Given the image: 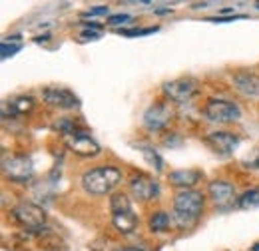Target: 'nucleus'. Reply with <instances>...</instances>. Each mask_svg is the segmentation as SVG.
<instances>
[{
  "label": "nucleus",
  "mask_w": 259,
  "mask_h": 251,
  "mask_svg": "<svg viewBox=\"0 0 259 251\" xmlns=\"http://www.w3.org/2000/svg\"><path fill=\"white\" fill-rule=\"evenodd\" d=\"M32 110H34V100L30 96H16V98H12L10 102H6L2 106V116L6 118L10 114V118H16V116L30 114Z\"/></svg>",
  "instance_id": "dca6fc26"
},
{
  "label": "nucleus",
  "mask_w": 259,
  "mask_h": 251,
  "mask_svg": "<svg viewBox=\"0 0 259 251\" xmlns=\"http://www.w3.org/2000/svg\"><path fill=\"white\" fill-rule=\"evenodd\" d=\"M42 100L56 110H76L80 108V100L74 92H70L68 88L60 86H48L42 90Z\"/></svg>",
  "instance_id": "9b49d317"
},
{
  "label": "nucleus",
  "mask_w": 259,
  "mask_h": 251,
  "mask_svg": "<svg viewBox=\"0 0 259 251\" xmlns=\"http://www.w3.org/2000/svg\"><path fill=\"white\" fill-rule=\"evenodd\" d=\"M120 34H124V36H148V34H152V32H158V28H132V30H118Z\"/></svg>",
  "instance_id": "4be33fe9"
},
{
  "label": "nucleus",
  "mask_w": 259,
  "mask_h": 251,
  "mask_svg": "<svg viewBox=\"0 0 259 251\" xmlns=\"http://www.w3.org/2000/svg\"><path fill=\"white\" fill-rule=\"evenodd\" d=\"M241 163H243V168H247V170H259V148L253 150V154L249 157H245Z\"/></svg>",
  "instance_id": "412c9836"
},
{
  "label": "nucleus",
  "mask_w": 259,
  "mask_h": 251,
  "mask_svg": "<svg viewBox=\"0 0 259 251\" xmlns=\"http://www.w3.org/2000/svg\"><path fill=\"white\" fill-rule=\"evenodd\" d=\"M108 14V6H94L90 10H86L82 14V18H92V16H106Z\"/></svg>",
  "instance_id": "5701e85b"
},
{
  "label": "nucleus",
  "mask_w": 259,
  "mask_h": 251,
  "mask_svg": "<svg viewBox=\"0 0 259 251\" xmlns=\"http://www.w3.org/2000/svg\"><path fill=\"white\" fill-rule=\"evenodd\" d=\"M241 18H245V16H227V18L215 16V18H211V20H213V22H229V20H241Z\"/></svg>",
  "instance_id": "a878e982"
},
{
  "label": "nucleus",
  "mask_w": 259,
  "mask_h": 251,
  "mask_svg": "<svg viewBox=\"0 0 259 251\" xmlns=\"http://www.w3.org/2000/svg\"><path fill=\"white\" fill-rule=\"evenodd\" d=\"M100 36H102V32L92 30V28H84V30L80 32V40H82V42H88V40H98Z\"/></svg>",
  "instance_id": "393cba45"
},
{
  "label": "nucleus",
  "mask_w": 259,
  "mask_h": 251,
  "mask_svg": "<svg viewBox=\"0 0 259 251\" xmlns=\"http://www.w3.org/2000/svg\"><path fill=\"white\" fill-rule=\"evenodd\" d=\"M233 86L237 92H241L247 98H259V76L253 72H237L233 74Z\"/></svg>",
  "instance_id": "4468645a"
},
{
  "label": "nucleus",
  "mask_w": 259,
  "mask_h": 251,
  "mask_svg": "<svg viewBox=\"0 0 259 251\" xmlns=\"http://www.w3.org/2000/svg\"><path fill=\"white\" fill-rule=\"evenodd\" d=\"M2 174L6 180L26 184L34 176V163L30 156H10L2 159Z\"/></svg>",
  "instance_id": "0eeeda50"
},
{
  "label": "nucleus",
  "mask_w": 259,
  "mask_h": 251,
  "mask_svg": "<svg viewBox=\"0 0 259 251\" xmlns=\"http://www.w3.org/2000/svg\"><path fill=\"white\" fill-rule=\"evenodd\" d=\"M122 182V172L116 165H98L82 176V188L92 195L112 193Z\"/></svg>",
  "instance_id": "f03ea898"
},
{
  "label": "nucleus",
  "mask_w": 259,
  "mask_h": 251,
  "mask_svg": "<svg viewBox=\"0 0 259 251\" xmlns=\"http://www.w3.org/2000/svg\"><path fill=\"white\" fill-rule=\"evenodd\" d=\"M128 188L132 197L138 201H150L160 195V184L154 178H150L148 174H134L130 178Z\"/></svg>",
  "instance_id": "9d476101"
},
{
  "label": "nucleus",
  "mask_w": 259,
  "mask_h": 251,
  "mask_svg": "<svg viewBox=\"0 0 259 251\" xmlns=\"http://www.w3.org/2000/svg\"><path fill=\"white\" fill-rule=\"evenodd\" d=\"M205 146L218 156H229L239 146V138L231 132H213L205 138Z\"/></svg>",
  "instance_id": "ddd939ff"
},
{
  "label": "nucleus",
  "mask_w": 259,
  "mask_h": 251,
  "mask_svg": "<svg viewBox=\"0 0 259 251\" xmlns=\"http://www.w3.org/2000/svg\"><path fill=\"white\" fill-rule=\"evenodd\" d=\"M171 223H174V216H169L165 212H156L150 218V229L154 233H163V231H167L171 227Z\"/></svg>",
  "instance_id": "f3484780"
},
{
  "label": "nucleus",
  "mask_w": 259,
  "mask_h": 251,
  "mask_svg": "<svg viewBox=\"0 0 259 251\" xmlns=\"http://www.w3.org/2000/svg\"><path fill=\"white\" fill-rule=\"evenodd\" d=\"M110 212H112V223L120 233L128 235V233L136 231L138 216H136L132 201L126 193H114L110 197Z\"/></svg>",
  "instance_id": "7ed1b4c3"
},
{
  "label": "nucleus",
  "mask_w": 259,
  "mask_h": 251,
  "mask_svg": "<svg viewBox=\"0 0 259 251\" xmlns=\"http://www.w3.org/2000/svg\"><path fill=\"white\" fill-rule=\"evenodd\" d=\"M174 122V108L169 102H154L146 112H144V128L148 132H162Z\"/></svg>",
  "instance_id": "1a4fd4ad"
},
{
  "label": "nucleus",
  "mask_w": 259,
  "mask_h": 251,
  "mask_svg": "<svg viewBox=\"0 0 259 251\" xmlns=\"http://www.w3.org/2000/svg\"><path fill=\"white\" fill-rule=\"evenodd\" d=\"M255 8H259V2H255Z\"/></svg>",
  "instance_id": "c85d7f7f"
},
{
  "label": "nucleus",
  "mask_w": 259,
  "mask_h": 251,
  "mask_svg": "<svg viewBox=\"0 0 259 251\" xmlns=\"http://www.w3.org/2000/svg\"><path fill=\"white\" fill-rule=\"evenodd\" d=\"M116 251H144V249H140V247H124V249H116Z\"/></svg>",
  "instance_id": "cd10ccee"
},
{
  "label": "nucleus",
  "mask_w": 259,
  "mask_h": 251,
  "mask_svg": "<svg viewBox=\"0 0 259 251\" xmlns=\"http://www.w3.org/2000/svg\"><path fill=\"white\" fill-rule=\"evenodd\" d=\"M20 48H22L20 42H18V44H10V46H8V42H2V44H0V56H2V60L12 58Z\"/></svg>",
  "instance_id": "aec40b11"
},
{
  "label": "nucleus",
  "mask_w": 259,
  "mask_h": 251,
  "mask_svg": "<svg viewBox=\"0 0 259 251\" xmlns=\"http://www.w3.org/2000/svg\"><path fill=\"white\" fill-rule=\"evenodd\" d=\"M154 12H156V14H169L171 10H169V8H156Z\"/></svg>",
  "instance_id": "bb28decb"
},
{
  "label": "nucleus",
  "mask_w": 259,
  "mask_h": 251,
  "mask_svg": "<svg viewBox=\"0 0 259 251\" xmlns=\"http://www.w3.org/2000/svg\"><path fill=\"white\" fill-rule=\"evenodd\" d=\"M203 116L213 124H231L241 118V110L235 102L224 98H209L203 108Z\"/></svg>",
  "instance_id": "39448f33"
},
{
  "label": "nucleus",
  "mask_w": 259,
  "mask_h": 251,
  "mask_svg": "<svg viewBox=\"0 0 259 251\" xmlns=\"http://www.w3.org/2000/svg\"><path fill=\"white\" fill-rule=\"evenodd\" d=\"M207 193H209L213 205L220 207V210H227V207H231V205H237L235 186L226 182V180H213V182H209Z\"/></svg>",
  "instance_id": "f8f14e48"
},
{
  "label": "nucleus",
  "mask_w": 259,
  "mask_h": 251,
  "mask_svg": "<svg viewBox=\"0 0 259 251\" xmlns=\"http://www.w3.org/2000/svg\"><path fill=\"white\" fill-rule=\"evenodd\" d=\"M126 22H132V16H130V14H114V16L108 18V24H110V26L126 24Z\"/></svg>",
  "instance_id": "b1692460"
},
{
  "label": "nucleus",
  "mask_w": 259,
  "mask_h": 251,
  "mask_svg": "<svg viewBox=\"0 0 259 251\" xmlns=\"http://www.w3.org/2000/svg\"><path fill=\"white\" fill-rule=\"evenodd\" d=\"M12 220L16 221L20 227H24L26 231H42L46 225V212L42 205L32 203V201H20L18 205L12 207L10 212Z\"/></svg>",
  "instance_id": "20e7f679"
},
{
  "label": "nucleus",
  "mask_w": 259,
  "mask_h": 251,
  "mask_svg": "<svg viewBox=\"0 0 259 251\" xmlns=\"http://www.w3.org/2000/svg\"><path fill=\"white\" fill-rule=\"evenodd\" d=\"M201 178H203V176H201V172H197V170H176V172H171V174L167 176V182H169L174 188H178L182 191V189H192V186H195Z\"/></svg>",
  "instance_id": "2eb2a0df"
},
{
  "label": "nucleus",
  "mask_w": 259,
  "mask_h": 251,
  "mask_svg": "<svg viewBox=\"0 0 259 251\" xmlns=\"http://www.w3.org/2000/svg\"><path fill=\"white\" fill-rule=\"evenodd\" d=\"M162 92L167 100L171 102H188L192 100L197 92H199V80L194 76H184V78H176V80H169V82H163L162 84Z\"/></svg>",
  "instance_id": "6e6552de"
},
{
  "label": "nucleus",
  "mask_w": 259,
  "mask_h": 251,
  "mask_svg": "<svg viewBox=\"0 0 259 251\" xmlns=\"http://www.w3.org/2000/svg\"><path fill=\"white\" fill-rule=\"evenodd\" d=\"M62 140H64L66 148L72 152V154H76V156L80 157H96L100 154V146H98V142L82 128V126H78L76 130H72V132H68L62 136Z\"/></svg>",
  "instance_id": "423d86ee"
},
{
  "label": "nucleus",
  "mask_w": 259,
  "mask_h": 251,
  "mask_svg": "<svg viewBox=\"0 0 259 251\" xmlns=\"http://www.w3.org/2000/svg\"><path fill=\"white\" fill-rule=\"evenodd\" d=\"M205 197L197 189H182L174 197V221L180 229H188L197 223L203 214Z\"/></svg>",
  "instance_id": "f257e3e1"
},
{
  "label": "nucleus",
  "mask_w": 259,
  "mask_h": 251,
  "mask_svg": "<svg viewBox=\"0 0 259 251\" xmlns=\"http://www.w3.org/2000/svg\"><path fill=\"white\" fill-rule=\"evenodd\" d=\"M140 150L144 152L146 159L154 165V170H156V172H162V157L158 156V152H156V150H152V148H148V146H140Z\"/></svg>",
  "instance_id": "6ab92c4d"
},
{
  "label": "nucleus",
  "mask_w": 259,
  "mask_h": 251,
  "mask_svg": "<svg viewBox=\"0 0 259 251\" xmlns=\"http://www.w3.org/2000/svg\"><path fill=\"white\" fill-rule=\"evenodd\" d=\"M237 207L239 210H255V207H259V188H251L243 191L237 197Z\"/></svg>",
  "instance_id": "a211bd4d"
}]
</instances>
